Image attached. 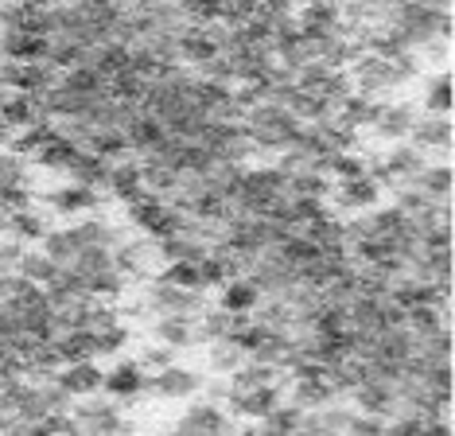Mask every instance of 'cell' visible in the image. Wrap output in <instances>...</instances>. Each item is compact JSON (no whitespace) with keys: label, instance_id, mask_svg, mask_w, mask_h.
I'll list each match as a JSON object with an SVG mask.
<instances>
[{"label":"cell","instance_id":"5b68a950","mask_svg":"<svg viewBox=\"0 0 455 436\" xmlns=\"http://www.w3.org/2000/svg\"><path fill=\"white\" fill-rule=\"evenodd\" d=\"M44 211L51 214H86V211H101L109 203V191H98V187H86V183H59L51 187L47 195H39Z\"/></svg>","mask_w":455,"mask_h":436},{"label":"cell","instance_id":"ee69618b","mask_svg":"<svg viewBox=\"0 0 455 436\" xmlns=\"http://www.w3.org/2000/svg\"><path fill=\"white\" fill-rule=\"evenodd\" d=\"M292 187L299 195H315V199H327L331 195V175H323V172H315V168H307V172H299V175H292Z\"/></svg>","mask_w":455,"mask_h":436},{"label":"cell","instance_id":"f6af8a7d","mask_svg":"<svg viewBox=\"0 0 455 436\" xmlns=\"http://www.w3.org/2000/svg\"><path fill=\"white\" fill-rule=\"evenodd\" d=\"M362 172H366V156H362V149L339 152L335 160H331V180H350V175H362Z\"/></svg>","mask_w":455,"mask_h":436},{"label":"cell","instance_id":"f5cc1de1","mask_svg":"<svg viewBox=\"0 0 455 436\" xmlns=\"http://www.w3.org/2000/svg\"><path fill=\"white\" fill-rule=\"evenodd\" d=\"M307 4H335L339 8V0H307Z\"/></svg>","mask_w":455,"mask_h":436},{"label":"cell","instance_id":"d590c367","mask_svg":"<svg viewBox=\"0 0 455 436\" xmlns=\"http://www.w3.org/2000/svg\"><path fill=\"white\" fill-rule=\"evenodd\" d=\"M55 262L44 254V249H24L20 254V262H16V273L20 277H28V280H36V285H47L51 277H55Z\"/></svg>","mask_w":455,"mask_h":436},{"label":"cell","instance_id":"5bb4252c","mask_svg":"<svg viewBox=\"0 0 455 436\" xmlns=\"http://www.w3.org/2000/svg\"><path fill=\"white\" fill-rule=\"evenodd\" d=\"M101 374L106 370L98 367V359H78V362H63L55 374V382L70 393V398H86V393L101 390Z\"/></svg>","mask_w":455,"mask_h":436},{"label":"cell","instance_id":"8d00e7d4","mask_svg":"<svg viewBox=\"0 0 455 436\" xmlns=\"http://www.w3.org/2000/svg\"><path fill=\"white\" fill-rule=\"evenodd\" d=\"M140 183L148 195H160V199H168L175 191V168H164V164H144L140 160Z\"/></svg>","mask_w":455,"mask_h":436},{"label":"cell","instance_id":"7c38bea8","mask_svg":"<svg viewBox=\"0 0 455 436\" xmlns=\"http://www.w3.org/2000/svg\"><path fill=\"white\" fill-rule=\"evenodd\" d=\"M417 106L412 101H386V109H381V117L370 125V137L381 141V144H393V141H405L412 121H417Z\"/></svg>","mask_w":455,"mask_h":436},{"label":"cell","instance_id":"484cf974","mask_svg":"<svg viewBox=\"0 0 455 436\" xmlns=\"http://www.w3.org/2000/svg\"><path fill=\"white\" fill-rule=\"evenodd\" d=\"M164 211H168V203L160 199V195H140L137 203H129L125 206V218H129V226L137 234H156V226H160V218H164Z\"/></svg>","mask_w":455,"mask_h":436},{"label":"cell","instance_id":"6da1fadb","mask_svg":"<svg viewBox=\"0 0 455 436\" xmlns=\"http://www.w3.org/2000/svg\"><path fill=\"white\" fill-rule=\"evenodd\" d=\"M242 129L250 133V141L261 152H281L292 144V137L299 133V121L288 113L284 106H273V101H257L242 113Z\"/></svg>","mask_w":455,"mask_h":436},{"label":"cell","instance_id":"30bf717a","mask_svg":"<svg viewBox=\"0 0 455 436\" xmlns=\"http://www.w3.org/2000/svg\"><path fill=\"white\" fill-rule=\"evenodd\" d=\"M175 429L180 432H237V421L222 409V405L199 398L183 409V417L175 421Z\"/></svg>","mask_w":455,"mask_h":436},{"label":"cell","instance_id":"b9f144b4","mask_svg":"<svg viewBox=\"0 0 455 436\" xmlns=\"http://www.w3.org/2000/svg\"><path fill=\"white\" fill-rule=\"evenodd\" d=\"M32 160L20 156L16 149H0V183H28Z\"/></svg>","mask_w":455,"mask_h":436},{"label":"cell","instance_id":"e575fe53","mask_svg":"<svg viewBox=\"0 0 455 436\" xmlns=\"http://www.w3.org/2000/svg\"><path fill=\"white\" fill-rule=\"evenodd\" d=\"M366 226L370 234H405V211L401 206H366Z\"/></svg>","mask_w":455,"mask_h":436},{"label":"cell","instance_id":"8fae6325","mask_svg":"<svg viewBox=\"0 0 455 436\" xmlns=\"http://www.w3.org/2000/svg\"><path fill=\"white\" fill-rule=\"evenodd\" d=\"M381 199V187L370 180L366 172L362 175H350V180H339V187H331L327 203H335L339 211H366Z\"/></svg>","mask_w":455,"mask_h":436},{"label":"cell","instance_id":"f35d334b","mask_svg":"<svg viewBox=\"0 0 455 436\" xmlns=\"http://www.w3.org/2000/svg\"><path fill=\"white\" fill-rule=\"evenodd\" d=\"M144 86H148V78H140L137 70H117V75L109 78V98H117V101H140L144 98Z\"/></svg>","mask_w":455,"mask_h":436},{"label":"cell","instance_id":"ba28073f","mask_svg":"<svg viewBox=\"0 0 455 436\" xmlns=\"http://www.w3.org/2000/svg\"><path fill=\"white\" fill-rule=\"evenodd\" d=\"M156 262H160L156 257V238H148V234L121 238V242L113 246V265H117L129 280H148Z\"/></svg>","mask_w":455,"mask_h":436},{"label":"cell","instance_id":"603a6c76","mask_svg":"<svg viewBox=\"0 0 455 436\" xmlns=\"http://www.w3.org/2000/svg\"><path fill=\"white\" fill-rule=\"evenodd\" d=\"M152 339L168 343L175 351H191L195 347V319L188 316H156L152 324Z\"/></svg>","mask_w":455,"mask_h":436},{"label":"cell","instance_id":"83f0119b","mask_svg":"<svg viewBox=\"0 0 455 436\" xmlns=\"http://www.w3.org/2000/svg\"><path fill=\"white\" fill-rule=\"evenodd\" d=\"M250 359L242 347L230 339V335H222V339H211L206 343V370L211 374H234L242 362Z\"/></svg>","mask_w":455,"mask_h":436},{"label":"cell","instance_id":"4fadbf2b","mask_svg":"<svg viewBox=\"0 0 455 436\" xmlns=\"http://www.w3.org/2000/svg\"><path fill=\"white\" fill-rule=\"evenodd\" d=\"M347 398L355 401L358 413H378V417H386V421L393 417V409H397V386H393V382H358Z\"/></svg>","mask_w":455,"mask_h":436},{"label":"cell","instance_id":"1f68e13d","mask_svg":"<svg viewBox=\"0 0 455 436\" xmlns=\"http://www.w3.org/2000/svg\"><path fill=\"white\" fill-rule=\"evenodd\" d=\"M299 417H304V409L281 398L261 421H257V432H299Z\"/></svg>","mask_w":455,"mask_h":436},{"label":"cell","instance_id":"277c9868","mask_svg":"<svg viewBox=\"0 0 455 436\" xmlns=\"http://www.w3.org/2000/svg\"><path fill=\"white\" fill-rule=\"evenodd\" d=\"M144 296L156 316H188L195 319L199 308L206 304V288H180L168 280H144Z\"/></svg>","mask_w":455,"mask_h":436},{"label":"cell","instance_id":"52a82bcc","mask_svg":"<svg viewBox=\"0 0 455 436\" xmlns=\"http://www.w3.org/2000/svg\"><path fill=\"white\" fill-rule=\"evenodd\" d=\"M405 141L412 144V149H420L424 156H428V152H440V160H448L451 141H455V133H451V113H424V109H420Z\"/></svg>","mask_w":455,"mask_h":436},{"label":"cell","instance_id":"7a4b0ae2","mask_svg":"<svg viewBox=\"0 0 455 436\" xmlns=\"http://www.w3.org/2000/svg\"><path fill=\"white\" fill-rule=\"evenodd\" d=\"M347 70L355 82V93H362V98H393L397 90L409 86V78L393 67V59L378 55V51H358Z\"/></svg>","mask_w":455,"mask_h":436},{"label":"cell","instance_id":"d6986e66","mask_svg":"<svg viewBox=\"0 0 455 436\" xmlns=\"http://www.w3.org/2000/svg\"><path fill=\"white\" fill-rule=\"evenodd\" d=\"M0 117L12 125V129H24V125H36V121H55V117H47V113L39 109V101L24 90H12L0 101Z\"/></svg>","mask_w":455,"mask_h":436},{"label":"cell","instance_id":"4dcf8cb0","mask_svg":"<svg viewBox=\"0 0 455 436\" xmlns=\"http://www.w3.org/2000/svg\"><path fill=\"white\" fill-rule=\"evenodd\" d=\"M386 101L389 98H362V93H350V98H343V117H347V125H355V129H370V125L381 117Z\"/></svg>","mask_w":455,"mask_h":436},{"label":"cell","instance_id":"f546056e","mask_svg":"<svg viewBox=\"0 0 455 436\" xmlns=\"http://www.w3.org/2000/svg\"><path fill=\"white\" fill-rule=\"evenodd\" d=\"M443 324H451V308H440V304H409L405 308V327L412 335H428Z\"/></svg>","mask_w":455,"mask_h":436},{"label":"cell","instance_id":"f1b7e54d","mask_svg":"<svg viewBox=\"0 0 455 436\" xmlns=\"http://www.w3.org/2000/svg\"><path fill=\"white\" fill-rule=\"evenodd\" d=\"M288 401L299 405V409H319V405L335 401V390L327 386V378H292Z\"/></svg>","mask_w":455,"mask_h":436},{"label":"cell","instance_id":"cb8c5ba5","mask_svg":"<svg viewBox=\"0 0 455 436\" xmlns=\"http://www.w3.org/2000/svg\"><path fill=\"white\" fill-rule=\"evenodd\" d=\"M242 175H245V164L211 160V168H206V191L219 195V199H230V195H237V187H242Z\"/></svg>","mask_w":455,"mask_h":436},{"label":"cell","instance_id":"9a60e30c","mask_svg":"<svg viewBox=\"0 0 455 436\" xmlns=\"http://www.w3.org/2000/svg\"><path fill=\"white\" fill-rule=\"evenodd\" d=\"M59 78H63V70H59L51 59H28V62H20V70H16V90L39 98L44 90L59 86Z\"/></svg>","mask_w":455,"mask_h":436},{"label":"cell","instance_id":"ffe728a7","mask_svg":"<svg viewBox=\"0 0 455 436\" xmlns=\"http://www.w3.org/2000/svg\"><path fill=\"white\" fill-rule=\"evenodd\" d=\"M39 242H44V254L55 265H75V257H78V249H82V238H78L75 226H51V230L39 238Z\"/></svg>","mask_w":455,"mask_h":436},{"label":"cell","instance_id":"e0dca14e","mask_svg":"<svg viewBox=\"0 0 455 436\" xmlns=\"http://www.w3.org/2000/svg\"><path fill=\"white\" fill-rule=\"evenodd\" d=\"M75 156H78V144H75V141H67L63 133H51V137L32 152V160H36L44 172L67 175V168H70V160H75Z\"/></svg>","mask_w":455,"mask_h":436},{"label":"cell","instance_id":"9c48e42d","mask_svg":"<svg viewBox=\"0 0 455 436\" xmlns=\"http://www.w3.org/2000/svg\"><path fill=\"white\" fill-rule=\"evenodd\" d=\"M144 382H148V370H144L137 359H117L101 374V390H106L109 398H117L121 409H132V401L144 393Z\"/></svg>","mask_w":455,"mask_h":436},{"label":"cell","instance_id":"d4e9b609","mask_svg":"<svg viewBox=\"0 0 455 436\" xmlns=\"http://www.w3.org/2000/svg\"><path fill=\"white\" fill-rule=\"evenodd\" d=\"M420 106L424 113H451V70L443 67L436 75H424L420 78Z\"/></svg>","mask_w":455,"mask_h":436},{"label":"cell","instance_id":"c3c4849f","mask_svg":"<svg viewBox=\"0 0 455 436\" xmlns=\"http://www.w3.org/2000/svg\"><path fill=\"white\" fill-rule=\"evenodd\" d=\"M230 378L226 374H211V378H203V386H199V393L206 401H214V405H226V398H230Z\"/></svg>","mask_w":455,"mask_h":436},{"label":"cell","instance_id":"44dd1931","mask_svg":"<svg viewBox=\"0 0 455 436\" xmlns=\"http://www.w3.org/2000/svg\"><path fill=\"white\" fill-rule=\"evenodd\" d=\"M67 175L75 183H86V187H98V191H106V180H109V160L106 156H98V152H86V149H78V156L70 160V168Z\"/></svg>","mask_w":455,"mask_h":436},{"label":"cell","instance_id":"836d02e7","mask_svg":"<svg viewBox=\"0 0 455 436\" xmlns=\"http://www.w3.org/2000/svg\"><path fill=\"white\" fill-rule=\"evenodd\" d=\"M129 339H132V327H129V319H121V324H109V327L94 331V359L121 355V351L129 347Z\"/></svg>","mask_w":455,"mask_h":436},{"label":"cell","instance_id":"bcb514c9","mask_svg":"<svg viewBox=\"0 0 455 436\" xmlns=\"http://www.w3.org/2000/svg\"><path fill=\"white\" fill-rule=\"evenodd\" d=\"M219 16L226 24H242V20L257 16V0H219Z\"/></svg>","mask_w":455,"mask_h":436},{"label":"cell","instance_id":"ab89813d","mask_svg":"<svg viewBox=\"0 0 455 436\" xmlns=\"http://www.w3.org/2000/svg\"><path fill=\"white\" fill-rule=\"evenodd\" d=\"M355 413L358 409H350V405H343L339 398L327 401V405H319V429H323V432H350Z\"/></svg>","mask_w":455,"mask_h":436},{"label":"cell","instance_id":"60d3db41","mask_svg":"<svg viewBox=\"0 0 455 436\" xmlns=\"http://www.w3.org/2000/svg\"><path fill=\"white\" fill-rule=\"evenodd\" d=\"M137 362L144 370H164V367H172V362H180V351L168 347V343H160V339H152V343H144L140 347Z\"/></svg>","mask_w":455,"mask_h":436},{"label":"cell","instance_id":"f907efd6","mask_svg":"<svg viewBox=\"0 0 455 436\" xmlns=\"http://www.w3.org/2000/svg\"><path fill=\"white\" fill-rule=\"evenodd\" d=\"M350 432L378 436V432H386V417H378V413H355V421H350Z\"/></svg>","mask_w":455,"mask_h":436},{"label":"cell","instance_id":"ac0fdd59","mask_svg":"<svg viewBox=\"0 0 455 436\" xmlns=\"http://www.w3.org/2000/svg\"><path fill=\"white\" fill-rule=\"evenodd\" d=\"M381 164H386V172L393 175V180H412L428 160H424V152L412 149L409 141H393L389 149L381 152Z\"/></svg>","mask_w":455,"mask_h":436},{"label":"cell","instance_id":"816d5d0a","mask_svg":"<svg viewBox=\"0 0 455 436\" xmlns=\"http://www.w3.org/2000/svg\"><path fill=\"white\" fill-rule=\"evenodd\" d=\"M12 133H16L12 125H8L4 117H0V149H8V141H12Z\"/></svg>","mask_w":455,"mask_h":436},{"label":"cell","instance_id":"d6a6232c","mask_svg":"<svg viewBox=\"0 0 455 436\" xmlns=\"http://www.w3.org/2000/svg\"><path fill=\"white\" fill-rule=\"evenodd\" d=\"M222 293H219V304L226 308V311H250L257 300H261V293L250 285L245 277H230L226 285H219Z\"/></svg>","mask_w":455,"mask_h":436},{"label":"cell","instance_id":"7dc6e473","mask_svg":"<svg viewBox=\"0 0 455 436\" xmlns=\"http://www.w3.org/2000/svg\"><path fill=\"white\" fill-rule=\"evenodd\" d=\"M199 280H203V288H219V285H226V265H222V257H211L206 254L203 262H199Z\"/></svg>","mask_w":455,"mask_h":436},{"label":"cell","instance_id":"db71d44e","mask_svg":"<svg viewBox=\"0 0 455 436\" xmlns=\"http://www.w3.org/2000/svg\"><path fill=\"white\" fill-rule=\"evenodd\" d=\"M0 12H4V4H0Z\"/></svg>","mask_w":455,"mask_h":436},{"label":"cell","instance_id":"681fc988","mask_svg":"<svg viewBox=\"0 0 455 436\" xmlns=\"http://www.w3.org/2000/svg\"><path fill=\"white\" fill-rule=\"evenodd\" d=\"M39 393H44L47 409H70V405H75V398H70V393L59 386L55 378H51V382H39Z\"/></svg>","mask_w":455,"mask_h":436},{"label":"cell","instance_id":"3957f363","mask_svg":"<svg viewBox=\"0 0 455 436\" xmlns=\"http://www.w3.org/2000/svg\"><path fill=\"white\" fill-rule=\"evenodd\" d=\"M70 413H75L78 421V432H137V421L125 417V409H121L117 398H109V393H86L82 401L70 405Z\"/></svg>","mask_w":455,"mask_h":436},{"label":"cell","instance_id":"74e56055","mask_svg":"<svg viewBox=\"0 0 455 436\" xmlns=\"http://www.w3.org/2000/svg\"><path fill=\"white\" fill-rule=\"evenodd\" d=\"M152 280H168V285H180V288H203L199 265L191 262H164V269H156Z\"/></svg>","mask_w":455,"mask_h":436},{"label":"cell","instance_id":"2e32d148","mask_svg":"<svg viewBox=\"0 0 455 436\" xmlns=\"http://www.w3.org/2000/svg\"><path fill=\"white\" fill-rule=\"evenodd\" d=\"M51 230V211L44 206H20V211H8V234L16 238V242H39Z\"/></svg>","mask_w":455,"mask_h":436},{"label":"cell","instance_id":"7bdbcfd3","mask_svg":"<svg viewBox=\"0 0 455 436\" xmlns=\"http://www.w3.org/2000/svg\"><path fill=\"white\" fill-rule=\"evenodd\" d=\"M389 191H393V206H401L405 214H412V211H420V206H428V203H432L428 195H424L412 180H397V183L389 187Z\"/></svg>","mask_w":455,"mask_h":436},{"label":"cell","instance_id":"7402d4cb","mask_svg":"<svg viewBox=\"0 0 455 436\" xmlns=\"http://www.w3.org/2000/svg\"><path fill=\"white\" fill-rule=\"evenodd\" d=\"M299 31L304 36H312V39H323V36H343V20H339V8L335 4H307L304 8V16L296 20Z\"/></svg>","mask_w":455,"mask_h":436},{"label":"cell","instance_id":"8992f818","mask_svg":"<svg viewBox=\"0 0 455 436\" xmlns=\"http://www.w3.org/2000/svg\"><path fill=\"white\" fill-rule=\"evenodd\" d=\"M203 378H206L203 370L183 367V362H172V367L148 374V382H144V393H156L160 401H188V398L199 393Z\"/></svg>","mask_w":455,"mask_h":436},{"label":"cell","instance_id":"4316f807","mask_svg":"<svg viewBox=\"0 0 455 436\" xmlns=\"http://www.w3.org/2000/svg\"><path fill=\"white\" fill-rule=\"evenodd\" d=\"M412 183H417L420 191L428 195L432 203H436V199H448V195H451L455 172H451V164H448V160H436V164H424V168L412 175Z\"/></svg>","mask_w":455,"mask_h":436}]
</instances>
